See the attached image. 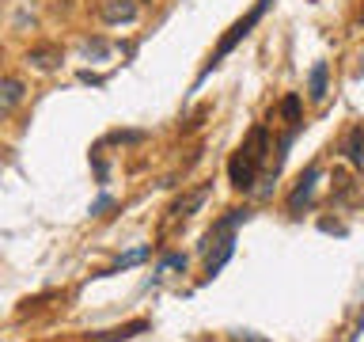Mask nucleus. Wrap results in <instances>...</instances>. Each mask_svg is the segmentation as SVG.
I'll use <instances>...</instances> for the list:
<instances>
[{
	"mask_svg": "<svg viewBox=\"0 0 364 342\" xmlns=\"http://www.w3.org/2000/svg\"><path fill=\"white\" fill-rule=\"evenodd\" d=\"M269 4H273V0H258V4L250 8L247 16H243V19H239L235 27H232V34H224V38H220V46H216V53H213V61H209V68H216V65H220L224 57L235 50V42H239V38H247V34H250V27H255V23L262 19V11H266Z\"/></svg>",
	"mask_w": 364,
	"mask_h": 342,
	"instance_id": "1",
	"label": "nucleus"
},
{
	"mask_svg": "<svg viewBox=\"0 0 364 342\" xmlns=\"http://www.w3.org/2000/svg\"><path fill=\"white\" fill-rule=\"evenodd\" d=\"M258 167H262V160L250 152V148H239V152L232 156V164H228V179H232L235 190H250V187H255Z\"/></svg>",
	"mask_w": 364,
	"mask_h": 342,
	"instance_id": "2",
	"label": "nucleus"
},
{
	"mask_svg": "<svg viewBox=\"0 0 364 342\" xmlns=\"http://www.w3.org/2000/svg\"><path fill=\"white\" fill-rule=\"evenodd\" d=\"M136 11H141V0H102L99 4V16H102V23H110V27L133 23Z\"/></svg>",
	"mask_w": 364,
	"mask_h": 342,
	"instance_id": "3",
	"label": "nucleus"
},
{
	"mask_svg": "<svg viewBox=\"0 0 364 342\" xmlns=\"http://www.w3.org/2000/svg\"><path fill=\"white\" fill-rule=\"evenodd\" d=\"M23 99H27V84H23L19 76H4V80H0V114H4V118L16 114V107Z\"/></svg>",
	"mask_w": 364,
	"mask_h": 342,
	"instance_id": "4",
	"label": "nucleus"
},
{
	"mask_svg": "<svg viewBox=\"0 0 364 342\" xmlns=\"http://www.w3.org/2000/svg\"><path fill=\"white\" fill-rule=\"evenodd\" d=\"M209 194H213L209 182H201V187L186 190V194H182V198H178L175 205H171V217H193V213H198L205 202H209Z\"/></svg>",
	"mask_w": 364,
	"mask_h": 342,
	"instance_id": "5",
	"label": "nucleus"
},
{
	"mask_svg": "<svg viewBox=\"0 0 364 342\" xmlns=\"http://www.w3.org/2000/svg\"><path fill=\"white\" fill-rule=\"evenodd\" d=\"M27 65L38 68V73H53V68L61 65V50H57V46H31V50H27Z\"/></svg>",
	"mask_w": 364,
	"mask_h": 342,
	"instance_id": "6",
	"label": "nucleus"
},
{
	"mask_svg": "<svg viewBox=\"0 0 364 342\" xmlns=\"http://www.w3.org/2000/svg\"><path fill=\"white\" fill-rule=\"evenodd\" d=\"M315 182H318V167H307V175L296 182V190L289 194V209L292 213H300V205L311 202V190H315Z\"/></svg>",
	"mask_w": 364,
	"mask_h": 342,
	"instance_id": "7",
	"label": "nucleus"
},
{
	"mask_svg": "<svg viewBox=\"0 0 364 342\" xmlns=\"http://www.w3.org/2000/svg\"><path fill=\"white\" fill-rule=\"evenodd\" d=\"M341 152L353 167H364V125H353L346 133V141H341Z\"/></svg>",
	"mask_w": 364,
	"mask_h": 342,
	"instance_id": "8",
	"label": "nucleus"
},
{
	"mask_svg": "<svg viewBox=\"0 0 364 342\" xmlns=\"http://www.w3.org/2000/svg\"><path fill=\"white\" fill-rule=\"evenodd\" d=\"M326 76H330L326 61H315L311 76H307V95H311L315 103H323V99H326Z\"/></svg>",
	"mask_w": 364,
	"mask_h": 342,
	"instance_id": "9",
	"label": "nucleus"
},
{
	"mask_svg": "<svg viewBox=\"0 0 364 342\" xmlns=\"http://www.w3.org/2000/svg\"><path fill=\"white\" fill-rule=\"evenodd\" d=\"M144 327H148L144 319H136V323H129V327H118V331H107V335H99V338H91V342H125V338L141 335Z\"/></svg>",
	"mask_w": 364,
	"mask_h": 342,
	"instance_id": "10",
	"label": "nucleus"
},
{
	"mask_svg": "<svg viewBox=\"0 0 364 342\" xmlns=\"http://www.w3.org/2000/svg\"><path fill=\"white\" fill-rule=\"evenodd\" d=\"M281 114H284V122L300 125V95H284L281 99Z\"/></svg>",
	"mask_w": 364,
	"mask_h": 342,
	"instance_id": "11",
	"label": "nucleus"
},
{
	"mask_svg": "<svg viewBox=\"0 0 364 342\" xmlns=\"http://www.w3.org/2000/svg\"><path fill=\"white\" fill-rule=\"evenodd\" d=\"M141 259H148V251H133V255H125V259H122L114 270H122V266H133V262H141ZM114 270H110V274H114Z\"/></svg>",
	"mask_w": 364,
	"mask_h": 342,
	"instance_id": "12",
	"label": "nucleus"
},
{
	"mask_svg": "<svg viewBox=\"0 0 364 342\" xmlns=\"http://www.w3.org/2000/svg\"><path fill=\"white\" fill-rule=\"evenodd\" d=\"M235 342H269V338H258V335H235Z\"/></svg>",
	"mask_w": 364,
	"mask_h": 342,
	"instance_id": "13",
	"label": "nucleus"
}]
</instances>
